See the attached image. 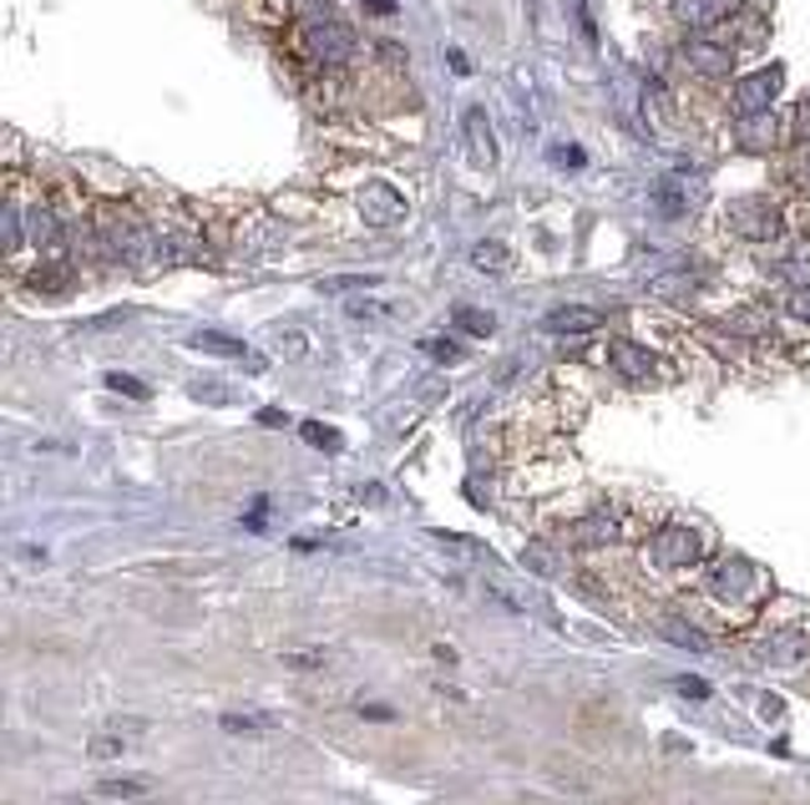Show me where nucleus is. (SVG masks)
<instances>
[{
    "instance_id": "1",
    "label": "nucleus",
    "mask_w": 810,
    "mask_h": 805,
    "mask_svg": "<svg viewBox=\"0 0 810 805\" xmlns=\"http://www.w3.org/2000/svg\"><path fill=\"white\" fill-rule=\"evenodd\" d=\"M770 598H775V583L755 557L715 553L704 563V573L674 603H679L694 624L709 628V634H750Z\"/></svg>"
},
{
    "instance_id": "6",
    "label": "nucleus",
    "mask_w": 810,
    "mask_h": 805,
    "mask_svg": "<svg viewBox=\"0 0 810 805\" xmlns=\"http://www.w3.org/2000/svg\"><path fill=\"white\" fill-rule=\"evenodd\" d=\"M603 365L619 375V380H629V385H664V380H674V365H668L658 349L638 345V339H629V335L608 339V345H603Z\"/></svg>"
},
{
    "instance_id": "7",
    "label": "nucleus",
    "mask_w": 810,
    "mask_h": 805,
    "mask_svg": "<svg viewBox=\"0 0 810 805\" xmlns=\"http://www.w3.org/2000/svg\"><path fill=\"white\" fill-rule=\"evenodd\" d=\"M679 61H684V72H694L699 82H729V76H735L739 51L729 46V41H719V36H689L679 46Z\"/></svg>"
},
{
    "instance_id": "18",
    "label": "nucleus",
    "mask_w": 810,
    "mask_h": 805,
    "mask_svg": "<svg viewBox=\"0 0 810 805\" xmlns=\"http://www.w3.org/2000/svg\"><path fill=\"white\" fill-rule=\"evenodd\" d=\"M558 553V542H527L522 547V567H532V573H542V577H558L562 573V557H552Z\"/></svg>"
},
{
    "instance_id": "12",
    "label": "nucleus",
    "mask_w": 810,
    "mask_h": 805,
    "mask_svg": "<svg viewBox=\"0 0 810 805\" xmlns=\"http://www.w3.org/2000/svg\"><path fill=\"white\" fill-rule=\"evenodd\" d=\"M739 0H674V21L689 25V31H709L719 21H735Z\"/></svg>"
},
{
    "instance_id": "5",
    "label": "nucleus",
    "mask_w": 810,
    "mask_h": 805,
    "mask_svg": "<svg viewBox=\"0 0 810 805\" xmlns=\"http://www.w3.org/2000/svg\"><path fill=\"white\" fill-rule=\"evenodd\" d=\"M294 51L310 66H320V72H340V66H350V56L360 46L345 21H304V25H294Z\"/></svg>"
},
{
    "instance_id": "24",
    "label": "nucleus",
    "mask_w": 810,
    "mask_h": 805,
    "mask_svg": "<svg viewBox=\"0 0 810 805\" xmlns=\"http://www.w3.org/2000/svg\"><path fill=\"white\" fill-rule=\"evenodd\" d=\"M786 137L790 143H810V96L796 102V112H790V122H786Z\"/></svg>"
},
{
    "instance_id": "22",
    "label": "nucleus",
    "mask_w": 810,
    "mask_h": 805,
    "mask_svg": "<svg viewBox=\"0 0 810 805\" xmlns=\"http://www.w3.org/2000/svg\"><path fill=\"white\" fill-rule=\"evenodd\" d=\"M381 274H330L320 279V294H345V289H375Z\"/></svg>"
},
{
    "instance_id": "8",
    "label": "nucleus",
    "mask_w": 810,
    "mask_h": 805,
    "mask_svg": "<svg viewBox=\"0 0 810 805\" xmlns=\"http://www.w3.org/2000/svg\"><path fill=\"white\" fill-rule=\"evenodd\" d=\"M780 86H786L780 66H760V72L739 76V82L729 86V112H735V117H765V112L775 107Z\"/></svg>"
},
{
    "instance_id": "15",
    "label": "nucleus",
    "mask_w": 810,
    "mask_h": 805,
    "mask_svg": "<svg viewBox=\"0 0 810 805\" xmlns=\"http://www.w3.org/2000/svg\"><path fill=\"white\" fill-rule=\"evenodd\" d=\"M193 349H202V355H224V360H249V365H259V360L249 355V345H243V339L214 335V330H202V335H193Z\"/></svg>"
},
{
    "instance_id": "3",
    "label": "nucleus",
    "mask_w": 810,
    "mask_h": 805,
    "mask_svg": "<svg viewBox=\"0 0 810 805\" xmlns=\"http://www.w3.org/2000/svg\"><path fill=\"white\" fill-rule=\"evenodd\" d=\"M739 644H745L750 663H760V669H775V673L810 669V603L775 593L750 634H739Z\"/></svg>"
},
{
    "instance_id": "31",
    "label": "nucleus",
    "mask_w": 810,
    "mask_h": 805,
    "mask_svg": "<svg viewBox=\"0 0 810 805\" xmlns=\"http://www.w3.org/2000/svg\"><path fill=\"white\" fill-rule=\"evenodd\" d=\"M365 6H370V15H395V11H401L395 0H365Z\"/></svg>"
},
{
    "instance_id": "14",
    "label": "nucleus",
    "mask_w": 810,
    "mask_h": 805,
    "mask_svg": "<svg viewBox=\"0 0 810 805\" xmlns=\"http://www.w3.org/2000/svg\"><path fill=\"white\" fill-rule=\"evenodd\" d=\"M360 208H365L370 223H395V218L405 213V198L401 192H391L385 182H370V188L360 192Z\"/></svg>"
},
{
    "instance_id": "9",
    "label": "nucleus",
    "mask_w": 810,
    "mask_h": 805,
    "mask_svg": "<svg viewBox=\"0 0 810 805\" xmlns=\"http://www.w3.org/2000/svg\"><path fill=\"white\" fill-rule=\"evenodd\" d=\"M704 198V178L699 172H668L664 182L654 188V203L664 208V218H684L694 203Z\"/></svg>"
},
{
    "instance_id": "20",
    "label": "nucleus",
    "mask_w": 810,
    "mask_h": 805,
    "mask_svg": "<svg viewBox=\"0 0 810 805\" xmlns=\"http://www.w3.org/2000/svg\"><path fill=\"white\" fill-rule=\"evenodd\" d=\"M786 182L796 192H810V143H796V153L786 157Z\"/></svg>"
},
{
    "instance_id": "25",
    "label": "nucleus",
    "mask_w": 810,
    "mask_h": 805,
    "mask_svg": "<svg viewBox=\"0 0 810 805\" xmlns=\"http://www.w3.org/2000/svg\"><path fill=\"white\" fill-rule=\"evenodd\" d=\"M92 755H96V760L127 755V734H122V724H117V730H107V734H96V740H92Z\"/></svg>"
},
{
    "instance_id": "23",
    "label": "nucleus",
    "mask_w": 810,
    "mask_h": 805,
    "mask_svg": "<svg viewBox=\"0 0 810 805\" xmlns=\"http://www.w3.org/2000/svg\"><path fill=\"white\" fill-rule=\"evenodd\" d=\"M299 436H304L310 446H324V451H340V446H345V441H340V431L324 426V421H304V426H299Z\"/></svg>"
},
{
    "instance_id": "26",
    "label": "nucleus",
    "mask_w": 810,
    "mask_h": 805,
    "mask_svg": "<svg viewBox=\"0 0 810 805\" xmlns=\"http://www.w3.org/2000/svg\"><path fill=\"white\" fill-rule=\"evenodd\" d=\"M107 390H117V396H127V400H147V396H153L143 380H132V375H122V370L107 375Z\"/></svg>"
},
{
    "instance_id": "27",
    "label": "nucleus",
    "mask_w": 810,
    "mask_h": 805,
    "mask_svg": "<svg viewBox=\"0 0 810 805\" xmlns=\"http://www.w3.org/2000/svg\"><path fill=\"white\" fill-rule=\"evenodd\" d=\"M274 714H224V730H274Z\"/></svg>"
},
{
    "instance_id": "13",
    "label": "nucleus",
    "mask_w": 810,
    "mask_h": 805,
    "mask_svg": "<svg viewBox=\"0 0 810 805\" xmlns=\"http://www.w3.org/2000/svg\"><path fill=\"white\" fill-rule=\"evenodd\" d=\"M466 147H471V163H477V168H491V163H497L491 122H487V112H481V107L466 112Z\"/></svg>"
},
{
    "instance_id": "30",
    "label": "nucleus",
    "mask_w": 810,
    "mask_h": 805,
    "mask_svg": "<svg viewBox=\"0 0 810 805\" xmlns=\"http://www.w3.org/2000/svg\"><path fill=\"white\" fill-rule=\"evenodd\" d=\"M679 694H694V699H704V694H709V684H699V679H679Z\"/></svg>"
},
{
    "instance_id": "17",
    "label": "nucleus",
    "mask_w": 810,
    "mask_h": 805,
    "mask_svg": "<svg viewBox=\"0 0 810 805\" xmlns=\"http://www.w3.org/2000/svg\"><path fill=\"white\" fill-rule=\"evenodd\" d=\"M96 791L107 795V801H143V795L157 791L153 775H122V781H102Z\"/></svg>"
},
{
    "instance_id": "4",
    "label": "nucleus",
    "mask_w": 810,
    "mask_h": 805,
    "mask_svg": "<svg viewBox=\"0 0 810 805\" xmlns=\"http://www.w3.org/2000/svg\"><path fill=\"white\" fill-rule=\"evenodd\" d=\"M725 229L745 243H775L786 233V208L770 192H739L725 203Z\"/></svg>"
},
{
    "instance_id": "10",
    "label": "nucleus",
    "mask_w": 810,
    "mask_h": 805,
    "mask_svg": "<svg viewBox=\"0 0 810 805\" xmlns=\"http://www.w3.org/2000/svg\"><path fill=\"white\" fill-rule=\"evenodd\" d=\"M72 284H76L72 253H46V259H37L31 279H25V289H37V294H72Z\"/></svg>"
},
{
    "instance_id": "19",
    "label": "nucleus",
    "mask_w": 810,
    "mask_h": 805,
    "mask_svg": "<svg viewBox=\"0 0 810 805\" xmlns=\"http://www.w3.org/2000/svg\"><path fill=\"white\" fill-rule=\"evenodd\" d=\"M471 264L477 269H487V274H507L512 269V253H507V243H477V253H471Z\"/></svg>"
},
{
    "instance_id": "32",
    "label": "nucleus",
    "mask_w": 810,
    "mask_h": 805,
    "mask_svg": "<svg viewBox=\"0 0 810 805\" xmlns=\"http://www.w3.org/2000/svg\"><path fill=\"white\" fill-rule=\"evenodd\" d=\"M381 56L391 61V66H401V61H405V56H401V46H395V41H381Z\"/></svg>"
},
{
    "instance_id": "21",
    "label": "nucleus",
    "mask_w": 810,
    "mask_h": 805,
    "mask_svg": "<svg viewBox=\"0 0 810 805\" xmlns=\"http://www.w3.org/2000/svg\"><path fill=\"white\" fill-rule=\"evenodd\" d=\"M451 325L466 330V335H491V330H497V320H491L487 310H466V304H461V310L451 314Z\"/></svg>"
},
{
    "instance_id": "2",
    "label": "nucleus",
    "mask_w": 810,
    "mask_h": 805,
    "mask_svg": "<svg viewBox=\"0 0 810 805\" xmlns=\"http://www.w3.org/2000/svg\"><path fill=\"white\" fill-rule=\"evenodd\" d=\"M709 557H715V532L694 518L664 512V518L629 547L633 588L654 593V598H679L694 577L704 573Z\"/></svg>"
},
{
    "instance_id": "28",
    "label": "nucleus",
    "mask_w": 810,
    "mask_h": 805,
    "mask_svg": "<svg viewBox=\"0 0 810 805\" xmlns=\"http://www.w3.org/2000/svg\"><path fill=\"white\" fill-rule=\"evenodd\" d=\"M426 355H436V360H461V345H456V339H426Z\"/></svg>"
},
{
    "instance_id": "11",
    "label": "nucleus",
    "mask_w": 810,
    "mask_h": 805,
    "mask_svg": "<svg viewBox=\"0 0 810 805\" xmlns=\"http://www.w3.org/2000/svg\"><path fill=\"white\" fill-rule=\"evenodd\" d=\"M603 325H608L603 310H588V304H562V310L548 314V335H562V339H588Z\"/></svg>"
},
{
    "instance_id": "16",
    "label": "nucleus",
    "mask_w": 810,
    "mask_h": 805,
    "mask_svg": "<svg viewBox=\"0 0 810 805\" xmlns=\"http://www.w3.org/2000/svg\"><path fill=\"white\" fill-rule=\"evenodd\" d=\"M780 143V133H775V117L765 112V117H739V147H755V153H765V147Z\"/></svg>"
},
{
    "instance_id": "29",
    "label": "nucleus",
    "mask_w": 810,
    "mask_h": 805,
    "mask_svg": "<svg viewBox=\"0 0 810 805\" xmlns=\"http://www.w3.org/2000/svg\"><path fill=\"white\" fill-rule=\"evenodd\" d=\"M360 714H365V720H375V724L395 720V710H391V704H360Z\"/></svg>"
}]
</instances>
